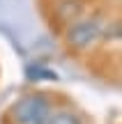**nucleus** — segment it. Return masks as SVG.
Listing matches in <instances>:
<instances>
[{
	"instance_id": "obj_1",
	"label": "nucleus",
	"mask_w": 122,
	"mask_h": 124,
	"mask_svg": "<svg viewBox=\"0 0 122 124\" xmlns=\"http://www.w3.org/2000/svg\"><path fill=\"white\" fill-rule=\"evenodd\" d=\"M106 23L108 18L101 12H88L81 18H76L74 23H69L62 32H60V39H62L65 48L74 55H88L90 51H95L97 46L104 41L106 37Z\"/></svg>"
},
{
	"instance_id": "obj_2",
	"label": "nucleus",
	"mask_w": 122,
	"mask_h": 124,
	"mask_svg": "<svg viewBox=\"0 0 122 124\" xmlns=\"http://www.w3.org/2000/svg\"><path fill=\"white\" fill-rule=\"evenodd\" d=\"M55 106L58 101L53 94L44 90H30L7 106L2 113V124H49Z\"/></svg>"
},
{
	"instance_id": "obj_3",
	"label": "nucleus",
	"mask_w": 122,
	"mask_h": 124,
	"mask_svg": "<svg viewBox=\"0 0 122 124\" xmlns=\"http://www.w3.org/2000/svg\"><path fill=\"white\" fill-rule=\"evenodd\" d=\"M88 5L90 0H46V18L60 35L69 23L88 14Z\"/></svg>"
},
{
	"instance_id": "obj_4",
	"label": "nucleus",
	"mask_w": 122,
	"mask_h": 124,
	"mask_svg": "<svg viewBox=\"0 0 122 124\" xmlns=\"http://www.w3.org/2000/svg\"><path fill=\"white\" fill-rule=\"evenodd\" d=\"M25 80H30V83H58L60 76L46 62H28L25 64Z\"/></svg>"
},
{
	"instance_id": "obj_5",
	"label": "nucleus",
	"mask_w": 122,
	"mask_h": 124,
	"mask_svg": "<svg viewBox=\"0 0 122 124\" xmlns=\"http://www.w3.org/2000/svg\"><path fill=\"white\" fill-rule=\"evenodd\" d=\"M49 124H85V120H83V115L78 110H74L72 106H55Z\"/></svg>"
},
{
	"instance_id": "obj_6",
	"label": "nucleus",
	"mask_w": 122,
	"mask_h": 124,
	"mask_svg": "<svg viewBox=\"0 0 122 124\" xmlns=\"http://www.w3.org/2000/svg\"><path fill=\"white\" fill-rule=\"evenodd\" d=\"M44 2H46V0H44Z\"/></svg>"
}]
</instances>
